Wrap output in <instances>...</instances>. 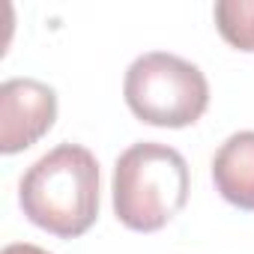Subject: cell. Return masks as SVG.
<instances>
[{
    "mask_svg": "<svg viewBox=\"0 0 254 254\" xmlns=\"http://www.w3.org/2000/svg\"><path fill=\"white\" fill-rule=\"evenodd\" d=\"M212 183L230 206L254 212V132H236L215 150Z\"/></svg>",
    "mask_w": 254,
    "mask_h": 254,
    "instance_id": "5b68a950",
    "label": "cell"
},
{
    "mask_svg": "<svg viewBox=\"0 0 254 254\" xmlns=\"http://www.w3.org/2000/svg\"><path fill=\"white\" fill-rule=\"evenodd\" d=\"M215 27L227 45L254 54V0H218Z\"/></svg>",
    "mask_w": 254,
    "mask_h": 254,
    "instance_id": "8992f818",
    "label": "cell"
},
{
    "mask_svg": "<svg viewBox=\"0 0 254 254\" xmlns=\"http://www.w3.org/2000/svg\"><path fill=\"white\" fill-rule=\"evenodd\" d=\"M123 96L141 123L159 129L194 126L209 108L206 75L168 51H147L126 69Z\"/></svg>",
    "mask_w": 254,
    "mask_h": 254,
    "instance_id": "3957f363",
    "label": "cell"
},
{
    "mask_svg": "<svg viewBox=\"0 0 254 254\" xmlns=\"http://www.w3.org/2000/svg\"><path fill=\"white\" fill-rule=\"evenodd\" d=\"M57 93L36 78H9L0 87V153L15 156L51 132Z\"/></svg>",
    "mask_w": 254,
    "mask_h": 254,
    "instance_id": "277c9868",
    "label": "cell"
},
{
    "mask_svg": "<svg viewBox=\"0 0 254 254\" xmlns=\"http://www.w3.org/2000/svg\"><path fill=\"white\" fill-rule=\"evenodd\" d=\"M3 254H51V251H45L39 245H30V242H12V245L3 248Z\"/></svg>",
    "mask_w": 254,
    "mask_h": 254,
    "instance_id": "52a82bcc",
    "label": "cell"
},
{
    "mask_svg": "<svg viewBox=\"0 0 254 254\" xmlns=\"http://www.w3.org/2000/svg\"><path fill=\"white\" fill-rule=\"evenodd\" d=\"M24 215L57 239L84 236L99 218V162L81 144H60L18 183Z\"/></svg>",
    "mask_w": 254,
    "mask_h": 254,
    "instance_id": "6da1fadb",
    "label": "cell"
},
{
    "mask_svg": "<svg viewBox=\"0 0 254 254\" xmlns=\"http://www.w3.org/2000/svg\"><path fill=\"white\" fill-rule=\"evenodd\" d=\"M191 191V174L189 162L180 150L159 144V141H141L123 150L114 177H111V194H114V215L120 224L138 233H156L168 221H174L183 206L189 203Z\"/></svg>",
    "mask_w": 254,
    "mask_h": 254,
    "instance_id": "7a4b0ae2",
    "label": "cell"
}]
</instances>
